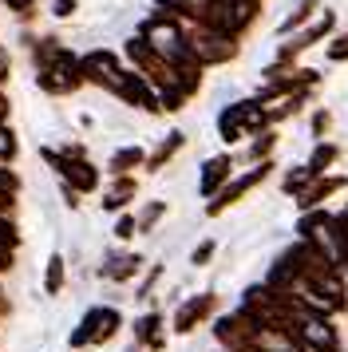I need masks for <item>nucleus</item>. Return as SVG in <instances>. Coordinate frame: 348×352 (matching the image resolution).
Here are the masks:
<instances>
[{
    "instance_id": "f257e3e1",
    "label": "nucleus",
    "mask_w": 348,
    "mask_h": 352,
    "mask_svg": "<svg viewBox=\"0 0 348 352\" xmlns=\"http://www.w3.org/2000/svg\"><path fill=\"white\" fill-rule=\"evenodd\" d=\"M269 119H265V103L261 99H241V103H230L226 111L218 115V131L226 143H237L241 135L250 131H261Z\"/></svg>"
},
{
    "instance_id": "f03ea898",
    "label": "nucleus",
    "mask_w": 348,
    "mask_h": 352,
    "mask_svg": "<svg viewBox=\"0 0 348 352\" xmlns=\"http://www.w3.org/2000/svg\"><path fill=\"white\" fill-rule=\"evenodd\" d=\"M40 155L56 166V175L63 178V186H67V190L87 194V190H95V186H99V170H95L87 159H67L63 151H52V146H44Z\"/></svg>"
},
{
    "instance_id": "7ed1b4c3",
    "label": "nucleus",
    "mask_w": 348,
    "mask_h": 352,
    "mask_svg": "<svg viewBox=\"0 0 348 352\" xmlns=\"http://www.w3.org/2000/svg\"><path fill=\"white\" fill-rule=\"evenodd\" d=\"M119 324H123V317H119V309H91V313H83V320H79V329L72 333V349H83V344H107L111 336L119 333Z\"/></svg>"
},
{
    "instance_id": "20e7f679",
    "label": "nucleus",
    "mask_w": 348,
    "mask_h": 352,
    "mask_svg": "<svg viewBox=\"0 0 348 352\" xmlns=\"http://www.w3.org/2000/svg\"><path fill=\"white\" fill-rule=\"evenodd\" d=\"M36 83L44 87L47 96H67V91H76L79 83H83V76H79V56H72V52L63 48L60 60H52L47 67H36Z\"/></svg>"
},
{
    "instance_id": "39448f33",
    "label": "nucleus",
    "mask_w": 348,
    "mask_h": 352,
    "mask_svg": "<svg viewBox=\"0 0 348 352\" xmlns=\"http://www.w3.org/2000/svg\"><path fill=\"white\" fill-rule=\"evenodd\" d=\"M186 48L194 56V64H226V60H234L237 56V44L230 36H218V32H206V28H194L186 32Z\"/></svg>"
},
{
    "instance_id": "423d86ee",
    "label": "nucleus",
    "mask_w": 348,
    "mask_h": 352,
    "mask_svg": "<svg viewBox=\"0 0 348 352\" xmlns=\"http://www.w3.org/2000/svg\"><path fill=\"white\" fill-rule=\"evenodd\" d=\"M79 76H83V83H99V87L115 91L127 67H119L115 52H87V56H79Z\"/></svg>"
},
{
    "instance_id": "0eeeda50",
    "label": "nucleus",
    "mask_w": 348,
    "mask_h": 352,
    "mask_svg": "<svg viewBox=\"0 0 348 352\" xmlns=\"http://www.w3.org/2000/svg\"><path fill=\"white\" fill-rule=\"evenodd\" d=\"M115 96L123 99V103H131V107H142V111H162V107H158L155 87H151V83L142 80V76H135V72H127L123 80H119Z\"/></svg>"
},
{
    "instance_id": "6e6552de",
    "label": "nucleus",
    "mask_w": 348,
    "mask_h": 352,
    "mask_svg": "<svg viewBox=\"0 0 348 352\" xmlns=\"http://www.w3.org/2000/svg\"><path fill=\"white\" fill-rule=\"evenodd\" d=\"M269 170H273V162H257V166H253L250 175H241V178H234V182H230V186H226V190H221V198H214V202H210V214H221V210L230 206V202H237V198H241V194L246 190H253V186H257V182H261V178H269Z\"/></svg>"
},
{
    "instance_id": "1a4fd4ad",
    "label": "nucleus",
    "mask_w": 348,
    "mask_h": 352,
    "mask_svg": "<svg viewBox=\"0 0 348 352\" xmlns=\"http://www.w3.org/2000/svg\"><path fill=\"white\" fill-rule=\"evenodd\" d=\"M210 309H214V293L190 297V301L182 305L178 313H174V333H190V329H194V324H198V320H202L206 313H210Z\"/></svg>"
},
{
    "instance_id": "9d476101",
    "label": "nucleus",
    "mask_w": 348,
    "mask_h": 352,
    "mask_svg": "<svg viewBox=\"0 0 348 352\" xmlns=\"http://www.w3.org/2000/svg\"><path fill=\"white\" fill-rule=\"evenodd\" d=\"M230 166H234V162H230V155H218V159H210V162L202 166V178H198V190H202L206 198H214V194L221 190V182L230 178Z\"/></svg>"
},
{
    "instance_id": "9b49d317",
    "label": "nucleus",
    "mask_w": 348,
    "mask_h": 352,
    "mask_svg": "<svg viewBox=\"0 0 348 352\" xmlns=\"http://www.w3.org/2000/svg\"><path fill=\"white\" fill-rule=\"evenodd\" d=\"M345 186V178H320V182H313V186H305V190L297 194V202H301V210H313V206H320L325 198H329L332 190H340Z\"/></svg>"
},
{
    "instance_id": "f8f14e48",
    "label": "nucleus",
    "mask_w": 348,
    "mask_h": 352,
    "mask_svg": "<svg viewBox=\"0 0 348 352\" xmlns=\"http://www.w3.org/2000/svg\"><path fill=\"white\" fill-rule=\"evenodd\" d=\"M139 265H142V257L139 254H123V257H111V265H103V277L107 281H127V277H135L139 273Z\"/></svg>"
},
{
    "instance_id": "ddd939ff",
    "label": "nucleus",
    "mask_w": 348,
    "mask_h": 352,
    "mask_svg": "<svg viewBox=\"0 0 348 352\" xmlns=\"http://www.w3.org/2000/svg\"><path fill=\"white\" fill-rule=\"evenodd\" d=\"M139 162H146V155H142L139 146H123V151L111 155V170H115V175H127V170H135Z\"/></svg>"
},
{
    "instance_id": "4468645a",
    "label": "nucleus",
    "mask_w": 348,
    "mask_h": 352,
    "mask_svg": "<svg viewBox=\"0 0 348 352\" xmlns=\"http://www.w3.org/2000/svg\"><path fill=\"white\" fill-rule=\"evenodd\" d=\"M60 289H63V257L52 254L47 257V273H44V293L47 297H56Z\"/></svg>"
},
{
    "instance_id": "2eb2a0df",
    "label": "nucleus",
    "mask_w": 348,
    "mask_h": 352,
    "mask_svg": "<svg viewBox=\"0 0 348 352\" xmlns=\"http://www.w3.org/2000/svg\"><path fill=\"white\" fill-rule=\"evenodd\" d=\"M131 194H135V182H131V178H119L115 190L103 198V210H123L127 202H131Z\"/></svg>"
},
{
    "instance_id": "dca6fc26",
    "label": "nucleus",
    "mask_w": 348,
    "mask_h": 352,
    "mask_svg": "<svg viewBox=\"0 0 348 352\" xmlns=\"http://www.w3.org/2000/svg\"><path fill=\"white\" fill-rule=\"evenodd\" d=\"M332 159H336V146H332V143H320V146H316V151H313V159H309V175H325V166H329V162Z\"/></svg>"
},
{
    "instance_id": "f3484780",
    "label": "nucleus",
    "mask_w": 348,
    "mask_h": 352,
    "mask_svg": "<svg viewBox=\"0 0 348 352\" xmlns=\"http://www.w3.org/2000/svg\"><path fill=\"white\" fill-rule=\"evenodd\" d=\"M178 146H182V135H171V139H166V143L158 146V151L151 155V159H146V166H151V170H158V166H162V162L171 159L174 151H178Z\"/></svg>"
},
{
    "instance_id": "a211bd4d",
    "label": "nucleus",
    "mask_w": 348,
    "mask_h": 352,
    "mask_svg": "<svg viewBox=\"0 0 348 352\" xmlns=\"http://www.w3.org/2000/svg\"><path fill=\"white\" fill-rule=\"evenodd\" d=\"M158 320H162L158 313H146L142 320H135V340H146V344H151L158 336Z\"/></svg>"
},
{
    "instance_id": "6ab92c4d",
    "label": "nucleus",
    "mask_w": 348,
    "mask_h": 352,
    "mask_svg": "<svg viewBox=\"0 0 348 352\" xmlns=\"http://www.w3.org/2000/svg\"><path fill=\"white\" fill-rule=\"evenodd\" d=\"M305 182H313L309 166H301V170H289V175H285V190H289V194H301V190H305Z\"/></svg>"
},
{
    "instance_id": "aec40b11",
    "label": "nucleus",
    "mask_w": 348,
    "mask_h": 352,
    "mask_svg": "<svg viewBox=\"0 0 348 352\" xmlns=\"http://www.w3.org/2000/svg\"><path fill=\"white\" fill-rule=\"evenodd\" d=\"M313 8H316L313 0H305V4H301L297 12H293V16H289V20H285V24H281V32H293V28H297L301 20H309V16H313Z\"/></svg>"
},
{
    "instance_id": "412c9836",
    "label": "nucleus",
    "mask_w": 348,
    "mask_h": 352,
    "mask_svg": "<svg viewBox=\"0 0 348 352\" xmlns=\"http://www.w3.org/2000/svg\"><path fill=\"white\" fill-rule=\"evenodd\" d=\"M16 241H20V234H16L12 218H0V245L4 250H16Z\"/></svg>"
},
{
    "instance_id": "4be33fe9",
    "label": "nucleus",
    "mask_w": 348,
    "mask_h": 352,
    "mask_svg": "<svg viewBox=\"0 0 348 352\" xmlns=\"http://www.w3.org/2000/svg\"><path fill=\"white\" fill-rule=\"evenodd\" d=\"M162 214H166V206H162V202H155V206H146L142 210V218L135 226H139V230H151V226L158 222V218H162Z\"/></svg>"
},
{
    "instance_id": "5701e85b",
    "label": "nucleus",
    "mask_w": 348,
    "mask_h": 352,
    "mask_svg": "<svg viewBox=\"0 0 348 352\" xmlns=\"http://www.w3.org/2000/svg\"><path fill=\"white\" fill-rule=\"evenodd\" d=\"M16 155V135L8 127H0V159H12Z\"/></svg>"
},
{
    "instance_id": "b1692460",
    "label": "nucleus",
    "mask_w": 348,
    "mask_h": 352,
    "mask_svg": "<svg viewBox=\"0 0 348 352\" xmlns=\"http://www.w3.org/2000/svg\"><path fill=\"white\" fill-rule=\"evenodd\" d=\"M329 60H348V36H336L329 44Z\"/></svg>"
},
{
    "instance_id": "393cba45",
    "label": "nucleus",
    "mask_w": 348,
    "mask_h": 352,
    "mask_svg": "<svg viewBox=\"0 0 348 352\" xmlns=\"http://www.w3.org/2000/svg\"><path fill=\"white\" fill-rule=\"evenodd\" d=\"M210 257H214V241H202V245H198V250L190 254V261H194V265H206Z\"/></svg>"
},
{
    "instance_id": "a878e982",
    "label": "nucleus",
    "mask_w": 348,
    "mask_h": 352,
    "mask_svg": "<svg viewBox=\"0 0 348 352\" xmlns=\"http://www.w3.org/2000/svg\"><path fill=\"white\" fill-rule=\"evenodd\" d=\"M16 186H20V178H16L12 170L0 166V194H16Z\"/></svg>"
},
{
    "instance_id": "bb28decb",
    "label": "nucleus",
    "mask_w": 348,
    "mask_h": 352,
    "mask_svg": "<svg viewBox=\"0 0 348 352\" xmlns=\"http://www.w3.org/2000/svg\"><path fill=\"white\" fill-rule=\"evenodd\" d=\"M273 143H277V135H269V131H265V135H261V139L253 143V159H261V155H269V146H273Z\"/></svg>"
},
{
    "instance_id": "cd10ccee",
    "label": "nucleus",
    "mask_w": 348,
    "mask_h": 352,
    "mask_svg": "<svg viewBox=\"0 0 348 352\" xmlns=\"http://www.w3.org/2000/svg\"><path fill=\"white\" fill-rule=\"evenodd\" d=\"M115 234H119V238H135V234H139V226H135V218H119V226H115Z\"/></svg>"
},
{
    "instance_id": "c85d7f7f",
    "label": "nucleus",
    "mask_w": 348,
    "mask_h": 352,
    "mask_svg": "<svg viewBox=\"0 0 348 352\" xmlns=\"http://www.w3.org/2000/svg\"><path fill=\"white\" fill-rule=\"evenodd\" d=\"M52 12H56L60 20H67L72 12H76V0H56V8H52Z\"/></svg>"
},
{
    "instance_id": "c756f323",
    "label": "nucleus",
    "mask_w": 348,
    "mask_h": 352,
    "mask_svg": "<svg viewBox=\"0 0 348 352\" xmlns=\"http://www.w3.org/2000/svg\"><path fill=\"white\" fill-rule=\"evenodd\" d=\"M313 131H316V135H325V131H329V111H316L313 115Z\"/></svg>"
},
{
    "instance_id": "7c9ffc66",
    "label": "nucleus",
    "mask_w": 348,
    "mask_h": 352,
    "mask_svg": "<svg viewBox=\"0 0 348 352\" xmlns=\"http://www.w3.org/2000/svg\"><path fill=\"white\" fill-rule=\"evenodd\" d=\"M4 4H8L12 12H20V16H24V12H28V8L36 4V0H4Z\"/></svg>"
},
{
    "instance_id": "2f4dec72",
    "label": "nucleus",
    "mask_w": 348,
    "mask_h": 352,
    "mask_svg": "<svg viewBox=\"0 0 348 352\" xmlns=\"http://www.w3.org/2000/svg\"><path fill=\"white\" fill-rule=\"evenodd\" d=\"M336 352H340V349H336Z\"/></svg>"
}]
</instances>
